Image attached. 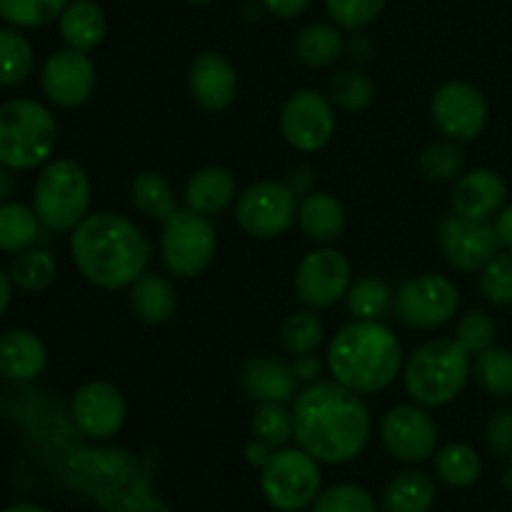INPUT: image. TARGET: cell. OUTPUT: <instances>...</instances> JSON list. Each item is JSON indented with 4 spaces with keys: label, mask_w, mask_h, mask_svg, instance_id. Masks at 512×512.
Instances as JSON below:
<instances>
[{
    "label": "cell",
    "mask_w": 512,
    "mask_h": 512,
    "mask_svg": "<svg viewBox=\"0 0 512 512\" xmlns=\"http://www.w3.org/2000/svg\"><path fill=\"white\" fill-rule=\"evenodd\" d=\"M293 438L318 463L343 465L370 440L373 420L360 393L340 383H315L293 405Z\"/></svg>",
    "instance_id": "obj_1"
},
{
    "label": "cell",
    "mask_w": 512,
    "mask_h": 512,
    "mask_svg": "<svg viewBox=\"0 0 512 512\" xmlns=\"http://www.w3.org/2000/svg\"><path fill=\"white\" fill-rule=\"evenodd\" d=\"M70 253L85 280L103 290H120L145 273L153 248L123 215L93 213L70 235Z\"/></svg>",
    "instance_id": "obj_2"
},
{
    "label": "cell",
    "mask_w": 512,
    "mask_h": 512,
    "mask_svg": "<svg viewBox=\"0 0 512 512\" xmlns=\"http://www.w3.org/2000/svg\"><path fill=\"white\" fill-rule=\"evenodd\" d=\"M403 348L380 320H355L345 325L328 348V368L335 383L360 395L380 393L400 373Z\"/></svg>",
    "instance_id": "obj_3"
},
{
    "label": "cell",
    "mask_w": 512,
    "mask_h": 512,
    "mask_svg": "<svg viewBox=\"0 0 512 512\" xmlns=\"http://www.w3.org/2000/svg\"><path fill=\"white\" fill-rule=\"evenodd\" d=\"M470 378V353L455 338L420 345L405 365V390L420 405H448L463 393Z\"/></svg>",
    "instance_id": "obj_4"
},
{
    "label": "cell",
    "mask_w": 512,
    "mask_h": 512,
    "mask_svg": "<svg viewBox=\"0 0 512 512\" xmlns=\"http://www.w3.org/2000/svg\"><path fill=\"white\" fill-rule=\"evenodd\" d=\"M58 145V123L38 100L18 98L0 105V163L30 170L48 163Z\"/></svg>",
    "instance_id": "obj_5"
},
{
    "label": "cell",
    "mask_w": 512,
    "mask_h": 512,
    "mask_svg": "<svg viewBox=\"0 0 512 512\" xmlns=\"http://www.w3.org/2000/svg\"><path fill=\"white\" fill-rule=\"evenodd\" d=\"M33 210L40 225L55 233L75 230L90 210V178L75 160H50L33 188Z\"/></svg>",
    "instance_id": "obj_6"
},
{
    "label": "cell",
    "mask_w": 512,
    "mask_h": 512,
    "mask_svg": "<svg viewBox=\"0 0 512 512\" xmlns=\"http://www.w3.org/2000/svg\"><path fill=\"white\" fill-rule=\"evenodd\" d=\"M260 485L275 510L300 512L318 500L323 475L318 460L303 448H278L263 465Z\"/></svg>",
    "instance_id": "obj_7"
},
{
    "label": "cell",
    "mask_w": 512,
    "mask_h": 512,
    "mask_svg": "<svg viewBox=\"0 0 512 512\" xmlns=\"http://www.w3.org/2000/svg\"><path fill=\"white\" fill-rule=\"evenodd\" d=\"M215 250H218V233L208 215L178 210L173 218L165 220L160 255L165 268L173 275L195 278L213 263Z\"/></svg>",
    "instance_id": "obj_8"
},
{
    "label": "cell",
    "mask_w": 512,
    "mask_h": 512,
    "mask_svg": "<svg viewBox=\"0 0 512 512\" xmlns=\"http://www.w3.org/2000/svg\"><path fill=\"white\" fill-rule=\"evenodd\" d=\"M298 193L288 183H255L238 198L235 220L253 238H278L298 220Z\"/></svg>",
    "instance_id": "obj_9"
},
{
    "label": "cell",
    "mask_w": 512,
    "mask_h": 512,
    "mask_svg": "<svg viewBox=\"0 0 512 512\" xmlns=\"http://www.w3.org/2000/svg\"><path fill=\"white\" fill-rule=\"evenodd\" d=\"M460 308V290L443 275L408 278L395 293V310L405 325L418 330H435L448 323Z\"/></svg>",
    "instance_id": "obj_10"
},
{
    "label": "cell",
    "mask_w": 512,
    "mask_h": 512,
    "mask_svg": "<svg viewBox=\"0 0 512 512\" xmlns=\"http://www.w3.org/2000/svg\"><path fill=\"white\" fill-rule=\"evenodd\" d=\"M438 243L445 260L463 273L483 270L500 250L495 225H490L488 220L465 218L458 213L443 218L438 230Z\"/></svg>",
    "instance_id": "obj_11"
},
{
    "label": "cell",
    "mask_w": 512,
    "mask_h": 512,
    "mask_svg": "<svg viewBox=\"0 0 512 512\" xmlns=\"http://www.w3.org/2000/svg\"><path fill=\"white\" fill-rule=\"evenodd\" d=\"M280 133L300 153L325 148L335 133L333 105L318 90H298L283 105Z\"/></svg>",
    "instance_id": "obj_12"
},
{
    "label": "cell",
    "mask_w": 512,
    "mask_h": 512,
    "mask_svg": "<svg viewBox=\"0 0 512 512\" xmlns=\"http://www.w3.org/2000/svg\"><path fill=\"white\" fill-rule=\"evenodd\" d=\"M295 290L308 308H333L350 290L348 258L333 248H318L308 253L295 270Z\"/></svg>",
    "instance_id": "obj_13"
},
{
    "label": "cell",
    "mask_w": 512,
    "mask_h": 512,
    "mask_svg": "<svg viewBox=\"0 0 512 512\" xmlns=\"http://www.w3.org/2000/svg\"><path fill=\"white\" fill-rule=\"evenodd\" d=\"M435 125L453 140H475L488 125V103L475 85L450 80L440 85L430 103Z\"/></svg>",
    "instance_id": "obj_14"
},
{
    "label": "cell",
    "mask_w": 512,
    "mask_h": 512,
    "mask_svg": "<svg viewBox=\"0 0 512 512\" xmlns=\"http://www.w3.org/2000/svg\"><path fill=\"white\" fill-rule=\"evenodd\" d=\"M385 450L403 463H423L438 448V425L418 405H398L380 425Z\"/></svg>",
    "instance_id": "obj_15"
},
{
    "label": "cell",
    "mask_w": 512,
    "mask_h": 512,
    "mask_svg": "<svg viewBox=\"0 0 512 512\" xmlns=\"http://www.w3.org/2000/svg\"><path fill=\"white\" fill-rule=\"evenodd\" d=\"M70 415L80 433L90 440H108L123 428L128 405L115 385L95 380L83 385L70 400Z\"/></svg>",
    "instance_id": "obj_16"
},
{
    "label": "cell",
    "mask_w": 512,
    "mask_h": 512,
    "mask_svg": "<svg viewBox=\"0 0 512 512\" xmlns=\"http://www.w3.org/2000/svg\"><path fill=\"white\" fill-rule=\"evenodd\" d=\"M45 95L58 108H78L88 103L95 90V68L80 50H58L45 60L40 70Z\"/></svg>",
    "instance_id": "obj_17"
},
{
    "label": "cell",
    "mask_w": 512,
    "mask_h": 512,
    "mask_svg": "<svg viewBox=\"0 0 512 512\" xmlns=\"http://www.w3.org/2000/svg\"><path fill=\"white\" fill-rule=\"evenodd\" d=\"M190 95L208 113H223L238 98V73L220 53H203L190 65Z\"/></svg>",
    "instance_id": "obj_18"
},
{
    "label": "cell",
    "mask_w": 512,
    "mask_h": 512,
    "mask_svg": "<svg viewBox=\"0 0 512 512\" xmlns=\"http://www.w3.org/2000/svg\"><path fill=\"white\" fill-rule=\"evenodd\" d=\"M505 200H508V185H505L503 175L488 168L460 175L453 185V193H450L453 213L478 220L498 215L505 208Z\"/></svg>",
    "instance_id": "obj_19"
},
{
    "label": "cell",
    "mask_w": 512,
    "mask_h": 512,
    "mask_svg": "<svg viewBox=\"0 0 512 512\" xmlns=\"http://www.w3.org/2000/svg\"><path fill=\"white\" fill-rule=\"evenodd\" d=\"M240 385L255 403H288L298 388V375L278 358H253L240 373Z\"/></svg>",
    "instance_id": "obj_20"
},
{
    "label": "cell",
    "mask_w": 512,
    "mask_h": 512,
    "mask_svg": "<svg viewBox=\"0 0 512 512\" xmlns=\"http://www.w3.org/2000/svg\"><path fill=\"white\" fill-rule=\"evenodd\" d=\"M48 365L43 340L30 330H8L0 335V375L15 383H30Z\"/></svg>",
    "instance_id": "obj_21"
},
{
    "label": "cell",
    "mask_w": 512,
    "mask_h": 512,
    "mask_svg": "<svg viewBox=\"0 0 512 512\" xmlns=\"http://www.w3.org/2000/svg\"><path fill=\"white\" fill-rule=\"evenodd\" d=\"M238 195V183L233 173L220 165L198 170L185 185V205L200 215H215L228 208Z\"/></svg>",
    "instance_id": "obj_22"
},
{
    "label": "cell",
    "mask_w": 512,
    "mask_h": 512,
    "mask_svg": "<svg viewBox=\"0 0 512 512\" xmlns=\"http://www.w3.org/2000/svg\"><path fill=\"white\" fill-rule=\"evenodd\" d=\"M58 23L65 45L80 50V53H90V50L98 48L103 43L105 33H108L103 8L93 0H73V3H68L60 13Z\"/></svg>",
    "instance_id": "obj_23"
},
{
    "label": "cell",
    "mask_w": 512,
    "mask_h": 512,
    "mask_svg": "<svg viewBox=\"0 0 512 512\" xmlns=\"http://www.w3.org/2000/svg\"><path fill=\"white\" fill-rule=\"evenodd\" d=\"M300 230L315 243H335L345 230V210L330 193L313 190L298 208Z\"/></svg>",
    "instance_id": "obj_24"
},
{
    "label": "cell",
    "mask_w": 512,
    "mask_h": 512,
    "mask_svg": "<svg viewBox=\"0 0 512 512\" xmlns=\"http://www.w3.org/2000/svg\"><path fill=\"white\" fill-rule=\"evenodd\" d=\"M130 308L143 323L163 325L173 318L178 295L163 275L143 273L130 288Z\"/></svg>",
    "instance_id": "obj_25"
},
{
    "label": "cell",
    "mask_w": 512,
    "mask_h": 512,
    "mask_svg": "<svg viewBox=\"0 0 512 512\" xmlns=\"http://www.w3.org/2000/svg\"><path fill=\"white\" fill-rule=\"evenodd\" d=\"M435 483L430 475L408 470L390 480L383 493V512H428L435 505Z\"/></svg>",
    "instance_id": "obj_26"
},
{
    "label": "cell",
    "mask_w": 512,
    "mask_h": 512,
    "mask_svg": "<svg viewBox=\"0 0 512 512\" xmlns=\"http://www.w3.org/2000/svg\"><path fill=\"white\" fill-rule=\"evenodd\" d=\"M343 45L338 25L313 23L300 30L295 40V53L308 68H328L343 55Z\"/></svg>",
    "instance_id": "obj_27"
},
{
    "label": "cell",
    "mask_w": 512,
    "mask_h": 512,
    "mask_svg": "<svg viewBox=\"0 0 512 512\" xmlns=\"http://www.w3.org/2000/svg\"><path fill=\"white\" fill-rule=\"evenodd\" d=\"M40 220L23 203H0V253H23L38 240Z\"/></svg>",
    "instance_id": "obj_28"
},
{
    "label": "cell",
    "mask_w": 512,
    "mask_h": 512,
    "mask_svg": "<svg viewBox=\"0 0 512 512\" xmlns=\"http://www.w3.org/2000/svg\"><path fill=\"white\" fill-rule=\"evenodd\" d=\"M130 195H133V205L145 218L163 220L165 223V220L178 213L173 188H170L163 175L153 173V170L135 175L133 185H130Z\"/></svg>",
    "instance_id": "obj_29"
},
{
    "label": "cell",
    "mask_w": 512,
    "mask_h": 512,
    "mask_svg": "<svg viewBox=\"0 0 512 512\" xmlns=\"http://www.w3.org/2000/svg\"><path fill=\"white\" fill-rule=\"evenodd\" d=\"M435 470L450 488H470L483 473V460L468 443H450L435 455Z\"/></svg>",
    "instance_id": "obj_30"
},
{
    "label": "cell",
    "mask_w": 512,
    "mask_h": 512,
    "mask_svg": "<svg viewBox=\"0 0 512 512\" xmlns=\"http://www.w3.org/2000/svg\"><path fill=\"white\" fill-rule=\"evenodd\" d=\"M55 273H58V265H55L53 255L35 248L15 253L8 268L13 285H18L25 293H40V290H45L55 280Z\"/></svg>",
    "instance_id": "obj_31"
},
{
    "label": "cell",
    "mask_w": 512,
    "mask_h": 512,
    "mask_svg": "<svg viewBox=\"0 0 512 512\" xmlns=\"http://www.w3.org/2000/svg\"><path fill=\"white\" fill-rule=\"evenodd\" d=\"M33 70V45L13 28H0V85L13 88Z\"/></svg>",
    "instance_id": "obj_32"
},
{
    "label": "cell",
    "mask_w": 512,
    "mask_h": 512,
    "mask_svg": "<svg viewBox=\"0 0 512 512\" xmlns=\"http://www.w3.org/2000/svg\"><path fill=\"white\" fill-rule=\"evenodd\" d=\"M348 310L355 320H380L395 305V293L385 280L363 278L348 290Z\"/></svg>",
    "instance_id": "obj_33"
},
{
    "label": "cell",
    "mask_w": 512,
    "mask_h": 512,
    "mask_svg": "<svg viewBox=\"0 0 512 512\" xmlns=\"http://www.w3.org/2000/svg\"><path fill=\"white\" fill-rule=\"evenodd\" d=\"M475 378L493 398L512 395V353L508 348H488L475 360Z\"/></svg>",
    "instance_id": "obj_34"
},
{
    "label": "cell",
    "mask_w": 512,
    "mask_h": 512,
    "mask_svg": "<svg viewBox=\"0 0 512 512\" xmlns=\"http://www.w3.org/2000/svg\"><path fill=\"white\" fill-rule=\"evenodd\" d=\"M68 0H0V18L15 28H40L60 18Z\"/></svg>",
    "instance_id": "obj_35"
},
{
    "label": "cell",
    "mask_w": 512,
    "mask_h": 512,
    "mask_svg": "<svg viewBox=\"0 0 512 512\" xmlns=\"http://www.w3.org/2000/svg\"><path fill=\"white\" fill-rule=\"evenodd\" d=\"M328 93L338 108L358 113V110H365L375 100V85L360 70H340L338 75L330 78Z\"/></svg>",
    "instance_id": "obj_36"
},
{
    "label": "cell",
    "mask_w": 512,
    "mask_h": 512,
    "mask_svg": "<svg viewBox=\"0 0 512 512\" xmlns=\"http://www.w3.org/2000/svg\"><path fill=\"white\" fill-rule=\"evenodd\" d=\"M280 340L288 353L298 355V358L310 355L323 343V323L313 310H298L285 318L283 328H280Z\"/></svg>",
    "instance_id": "obj_37"
},
{
    "label": "cell",
    "mask_w": 512,
    "mask_h": 512,
    "mask_svg": "<svg viewBox=\"0 0 512 512\" xmlns=\"http://www.w3.org/2000/svg\"><path fill=\"white\" fill-rule=\"evenodd\" d=\"M253 438L263 440L273 450L285 448L293 440V413L285 410V403H260L253 415Z\"/></svg>",
    "instance_id": "obj_38"
},
{
    "label": "cell",
    "mask_w": 512,
    "mask_h": 512,
    "mask_svg": "<svg viewBox=\"0 0 512 512\" xmlns=\"http://www.w3.org/2000/svg\"><path fill=\"white\" fill-rule=\"evenodd\" d=\"M418 165L430 183H448L463 173L465 153L455 143H433L423 150Z\"/></svg>",
    "instance_id": "obj_39"
},
{
    "label": "cell",
    "mask_w": 512,
    "mask_h": 512,
    "mask_svg": "<svg viewBox=\"0 0 512 512\" xmlns=\"http://www.w3.org/2000/svg\"><path fill=\"white\" fill-rule=\"evenodd\" d=\"M313 512H378L373 495L360 485H333L318 495Z\"/></svg>",
    "instance_id": "obj_40"
},
{
    "label": "cell",
    "mask_w": 512,
    "mask_h": 512,
    "mask_svg": "<svg viewBox=\"0 0 512 512\" xmlns=\"http://www.w3.org/2000/svg\"><path fill=\"white\" fill-rule=\"evenodd\" d=\"M480 293L493 305H512V250L498 253L480 270Z\"/></svg>",
    "instance_id": "obj_41"
},
{
    "label": "cell",
    "mask_w": 512,
    "mask_h": 512,
    "mask_svg": "<svg viewBox=\"0 0 512 512\" xmlns=\"http://www.w3.org/2000/svg\"><path fill=\"white\" fill-rule=\"evenodd\" d=\"M335 25L345 30H363L380 18L385 0H325Z\"/></svg>",
    "instance_id": "obj_42"
},
{
    "label": "cell",
    "mask_w": 512,
    "mask_h": 512,
    "mask_svg": "<svg viewBox=\"0 0 512 512\" xmlns=\"http://www.w3.org/2000/svg\"><path fill=\"white\" fill-rule=\"evenodd\" d=\"M495 335H498V325H495V320L488 313H480V310L463 315L458 328H455V340L470 355H480L483 350L493 348Z\"/></svg>",
    "instance_id": "obj_43"
},
{
    "label": "cell",
    "mask_w": 512,
    "mask_h": 512,
    "mask_svg": "<svg viewBox=\"0 0 512 512\" xmlns=\"http://www.w3.org/2000/svg\"><path fill=\"white\" fill-rule=\"evenodd\" d=\"M490 453L498 458H512V410H500L488 423Z\"/></svg>",
    "instance_id": "obj_44"
},
{
    "label": "cell",
    "mask_w": 512,
    "mask_h": 512,
    "mask_svg": "<svg viewBox=\"0 0 512 512\" xmlns=\"http://www.w3.org/2000/svg\"><path fill=\"white\" fill-rule=\"evenodd\" d=\"M315 183H318V173H315L313 165L300 163V165H293V168H290L288 185L298 195H310V193H313Z\"/></svg>",
    "instance_id": "obj_45"
},
{
    "label": "cell",
    "mask_w": 512,
    "mask_h": 512,
    "mask_svg": "<svg viewBox=\"0 0 512 512\" xmlns=\"http://www.w3.org/2000/svg\"><path fill=\"white\" fill-rule=\"evenodd\" d=\"M263 5L270 15H275V18L290 20L295 18V15L303 13L310 5V0H263Z\"/></svg>",
    "instance_id": "obj_46"
},
{
    "label": "cell",
    "mask_w": 512,
    "mask_h": 512,
    "mask_svg": "<svg viewBox=\"0 0 512 512\" xmlns=\"http://www.w3.org/2000/svg\"><path fill=\"white\" fill-rule=\"evenodd\" d=\"M495 233H498L500 245L512 250V203L505 205L498 213V220H495Z\"/></svg>",
    "instance_id": "obj_47"
},
{
    "label": "cell",
    "mask_w": 512,
    "mask_h": 512,
    "mask_svg": "<svg viewBox=\"0 0 512 512\" xmlns=\"http://www.w3.org/2000/svg\"><path fill=\"white\" fill-rule=\"evenodd\" d=\"M245 455H248L250 465H258V468H263V465L270 460V455H273V448H270V445H265L263 440L253 438L248 443V448H245Z\"/></svg>",
    "instance_id": "obj_48"
},
{
    "label": "cell",
    "mask_w": 512,
    "mask_h": 512,
    "mask_svg": "<svg viewBox=\"0 0 512 512\" xmlns=\"http://www.w3.org/2000/svg\"><path fill=\"white\" fill-rule=\"evenodd\" d=\"M293 370H295V375H298V380H313V378H318L320 363L313 358V355H300Z\"/></svg>",
    "instance_id": "obj_49"
},
{
    "label": "cell",
    "mask_w": 512,
    "mask_h": 512,
    "mask_svg": "<svg viewBox=\"0 0 512 512\" xmlns=\"http://www.w3.org/2000/svg\"><path fill=\"white\" fill-rule=\"evenodd\" d=\"M10 300H13V280H10L8 273L0 270V315L8 310Z\"/></svg>",
    "instance_id": "obj_50"
},
{
    "label": "cell",
    "mask_w": 512,
    "mask_h": 512,
    "mask_svg": "<svg viewBox=\"0 0 512 512\" xmlns=\"http://www.w3.org/2000/svg\"><path fill=\"white\" fill-rule=\"evenodd\" d=\"M13 190H15V180L13 175H10V168H5V165L0 163V203H5V198H10Z\"/></svg>",
    "instance_id": "obj_51"
},
{
    "label": "cell",
    "mask_w": 512,
    "mask_h": 512,
    "mask_svg": "<svg viewBox=\"0 0 512 512\" xmlns=\"http://www.w3.org/2000/svg\"><path fill=\"white\" fill-rule=\"evenodd\" d=\"M3 512H50V510L40 508V505H33V503H15V505H8Z\"/></svg>",
    "instance_id": "obj_52"
},
{
    "label": "cell",
    "mask_w": 512,
    "mask_h": 512,
    "mask_svg": "<svg viewBox=\"0 0 512 512\" xmlns=\"http://www.w3.org/2000/svg\"><path fill=\"white\" fill-rule=\"evenodd\" d=\"M185 3H190V5H208L210 0H185Z\"/></svg>",
    "instance_id": "obj_53"
}]
</instances>
